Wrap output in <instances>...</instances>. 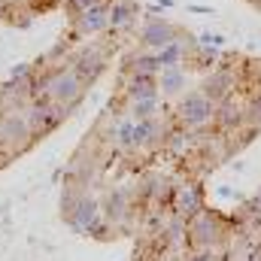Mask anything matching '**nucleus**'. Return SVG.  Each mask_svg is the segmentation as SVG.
<instances>
[{
  "instance_id": "obj_15",
  "label": "nucleus",
  "mask_w": 261,
  "mask_h": 261,
  "mask_svg": "<svg viewBox=\"0 0 261 261\" xmlns=\"http://www.w3.org/2000/svg\"><path fill=\"white\" fill-rule=\"evenodd\" d=\"M155 58H158V64L161 67H179L182 64V58H186V43H182V37H176L173 43L161 46V49L155 52Z\"/></svg>"
},
{
  "instance_id": "obj_1",
  "label": "nucleus",
  "mask_w": 261,
  "mask_h": 261,
  "mask_svg": "<svg viewBox=\"0 0 261 261\" xmlns=\"http://www.w3.org/2000/svg\"><path fill=\"white\" fill-rule=\"evenodd\" d=\"M40 88H43V94L49 97V100H55L58 107H76L79 100H82V91H85V85L79 82V76L70 70V67H58V70H52L49 76H43V82H40Z\"/></svg>"
},
{
  "instance_id": "obj_16",
  "label": "nucleus",
  "mask_w": 261,
  "mask_h": 261,
  "mask_svg": "<svg viewBox=\"0 0 261 261\" xmlns=\"http://www.w3.org/2000/svg\"><path fill=\"white\" fill-rule=\"evenodd\" d=\"M158 58H155V52L152 55H134L128 58V73H140V76H158Z\"/></svg>"
},
{
  "instance_id": "obj_14",
  "label": "nucleus",
  "mask_w": 261,
  "mask_h": 261,
  "mask_svg": "<svg viewBox=\"0 0 261 261\" xmlns=\"http://www.w3.org/2000/svg\"><path fill=\"white\" fill-rule=\"evenodd\" d=\"M192 231H195L197 243H213V240L219 237V222H216V216H210V213H197Z\"/></svg>"
},
{
  "instance_id": "obj_19",
  "label": "nucleus",
  "mask_w": 261,
  "mask_h": 261,
  "mask_svg": "<svg viewBox=\"0 0 261 261\" xmlns=\"http://www.w3.org/2000/svg\"><path fill=\"white\" fill-rule=\"evenodd\" d=\"M200 40H203V46H210V43H213V46H222V43H225V37H219V34H203Z\"/></svg>"
},
{
  "instance_id": "obj_9",
  "label": "nucleus",
  "mask_w": 261,
  "mask_h": 261,
  "mask_svg": "<svg viewBox=\"0 0 261 261\" xmlns=\"http://www.w3.org/2000/svg\"><path fill=\"white\" fill-rule=\"evenodd\" d=\"M231 88H234V73H231V70H213V73L206 76V82H203L200 91H203L213 103H219L222 97L231 94Z\"/></svg>"
},
{
  "instance_id": "obj_12",
  "label": "nucleus",
  "mask_w": 261,
  "mask_h": 261,
  "mask_svg": "<svg viewBox=\"0 0 261 261\" xmlns=\"http://www.w3.org/2000/svg\"><path fill=\"white\" fill-rule=\"evenodd\" d=\"M155 79H158V88L164 94H179L186 88V70L182 67H161Z\"/></svg>"
},
{
  "instance_id": "obj_6",
  "label": "nucleus",
  "mask_w": 261,
  "mask_h": 261,
  "mask_svg": "<svg viewBox=\"0 0 261 261\" xmlns=\"http://www.w3.org/2000/svg\"><path fill=\"white\" fill-rule=\"evenodd\" d=\"M176 37H179V31H176L170 21H164V18H152V21H146L143 31H140V43H143L146 49H152V52H158L161 46L173 43Z\"/></svg>"
},
{
  "instance_id": "obj_5",
  "label": "nucleus",
  "mask_w": 261,
  "mask_h": 261,
  "mask_svg": "<svg viewBox=\"0 0 261 261\" xmlns=\"http://www.w3.org/2000/svg\"><path fill=\"white\" fill-rule=\"evenodd\" d=\"M70 70L79 76V82H82V85H91V82L107 70L103 49H100V46H88V49H82V52L70 61Z\"/></svg>"
},
{
  "instance_id": "obj_7",
  "label": "nucleus",
  "mask_w": 261,
  "mask_h": 261,
  "mask_svg": "<svg viewBox=\"0 0 261 261\" xmlns=\"http://www.w3.org/2000/svg\"><path fill=\"white\" fill-rule=\"evenodd\" d=\"M31 137H34V134L28 128V122H24V113H21V116L9 113V116L0 119V143H12L15 149H21V146H28Z\"/></svg>"
},
{
  "instance_id": "obj_8",
  "label": "nucleus",
  "mask_w": 261,
  "mask_h": 261,
  "mask_svg": "<svg viewBox=\"0 0 261 261\" xmlns=\"http://www.w3.org/2000/svg\"><path fill=\"white\" fill-rule=\"evenodd\" d=\"M140 3L134 0H110V31H128L137 24Z\"/></svg>"
},
{
  "instance_id": "obj_3",
  "label": "nucleus",
  "mask_w": 261,
  "mask_h": 261,
  "mask_svg": "<svg viewBox=\"0 0 261 261\" xmlns=\"http://www.w3.org/2000/svg\"><path fill=\"white\" fill-rule=\"evenodd\" d=\"M176 116H179V122H182L186 128H200V125L213 122V116H216V103H213L203 91H189V94L179 100Z\"/></svg>"
},
{
  "instance_id": "obj_17",
  "label": "nucleus",
  "mask_w": 261,
  "mask_h": 261,
  "mask_svg": "<svg viewBox=\"0 0 261 261\" xmlns=\"http://www.w3.org/2000/svg\"><path fill=\"white\" fill-rule=\"evenodd\" d=\"M155 113H158V97L130 100V119H134V122H146V119H155Z\"/></svg>"
},
{
  "instance_id": "obj_22",
  "label": "nucleus",
  "mask_w": 261,
  "mask_h": 261,
  "mask_svg": "<svg viewBox=\"0 0 261 261\" xmlns=\"http://www.w3.org/2000/svg\"><path fill=\"white\" fill-rule=\"evenodd\" d=\"M6 3H37V0H6Z\"/></svg>"
},
{
  "instance_id": "obj_13",
  "label": "nucleus",
  "mask_w": 261,
  "mask_h": 261,
  "mask_svg": "<svg viewBox=\"0 0 261 261\" xmlns=\"http://www.w3.org/2000/svg\"><path fill=\"white\" fill-rule=\"evenodd\" d=\"M176 210H179L182 216H197V213L203 210V195H200V189H197V186H182L179 195H176Z\"/></svg>"
},
{
  "instance_id": "obj_11",
  "label": "nucleus",
  "mask_w": 261,
  "mask_h": 261,
  "mask_svg": "<svg viewBox=\"0 0 261 261\" xmlns=\"http://www.w3.org/2000/svg\"><path fill=\"white\" fill-rule=\"evenodd\" d=\"M222 128H237L240 122H243V107H240V100H234V94H228V97H222L219 103H216V116H213Z\"/></svg>"
},
{
  "instance_id": "obj_18",
  "label": "nucleus",
  "mask_w": 261,
  "mask_h": 261,
  "mask_svg": "<svg viewBox=\"0 0 261 261\" xmlns=\"http://www.w3.org/2000/svg\"><path fill=\"white\" fill-rule=\"evenodd\" d=\"M64 3H67V9H70V15H76V12H82V9L100 3V0H64Z\"/></svg>"
},
{
  "instance_id": "obj_21",
  "label": "nucleus",
  "mask_w": 261,
  "mask_h": 261,
  "mask_svg": "<svg viewBox=\"0 0 261 261\" xmlns=\"http://www.w3.org/2000/svg\"><path fill=\"white\" fill-rule=\"evenodd\" d=\"M252 206H255V213H258V216H261V192H258V195H255V200H252Z\"/></svg>"
},
{
  "instance_id": "obj_4",
  "label": "nucleus",
  "mask_w": 261,
  "mask_h": 261,
  "mask_svg": "<svg viewBox=\"0 0 261 261\" xmlns=\"http://www.w3.org/2000/svg\"><path fill=\"white\" fill-rule=\"evenodd\" d=\"M103 31H110V0H100V3L73 15V34L76 37H97Z\"/></svg>"
},
{
  "instance_id": "obj_2",
  "label": "nucleus",
  "mask_w": 261,
  "mask_h": 261,
  "mask_svg": "<svg viewBox=\"0 0 261 261\" xmlns=\"http://www.w3.org/2000/svg\"><path fill=\"white\" fill-rule=\"evenodd\" d=\"M67 110L64 107H58L55 100H49L46 94H43V100H31V107H28V113H24V122H28V128L34 137H43V134H49V130H55L61 122H64Z\"/></svg>"
},
{
  "instance_id": "obj_20",
  "label": "nucleus",
  "mask_w": 261,
  "mask_h": 261,
  "mask_svg": "<svg viewBox=\"0 0 261 261\" xmlns=\"http://www.w3.org/2000/svg\"><path fill=\"white\" fill-rule=\"evenodd\" d=\"M192 261H219V258H216L213 252H197V255H195Z\"/></svg>"
},
{
  "instance_id": "obj_23",
  "label": "nucleus",
  "mask_w": 261,
  "mask_h": 261,
  "mask_svg": "<svg viewBox=\"0 0 261 261\" xmlns=\"http://www.w3.org/2000/svg\"><path fill=\"white\" fill-rule=\"evenodd\" d=\"M3 3H6V0H0V6H3Z\"/></svg>"
},
{
  "instance_id": "obj_10",
  "label": "nucleus",
  "mask_w": 261,
  "mask_h": 261,
  "mask_svg": "<svg viewBox=\"0 0 261 261\" xmlns=\"http://www.w3.org/2000/svg\"><path fill=\"white\" fill-rule=\"evenodd\" d=\"M125 94H128V100L158 97V79H155V76H140V73H130V76H128V85H125Z\"/></svg>"
}]
</instances>
